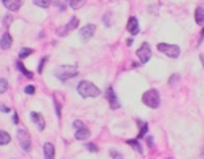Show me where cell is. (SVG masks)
<instances>
[{"instance_id":"obj_1","label":"cell","mask_w":204,"mask_h":159,"mask_svg":"<svg viewBox=\"0 0 204 159\" xmlns=\"http://www.w3.org/2000/svg\"><path fill=\"white\" fill-rule=\"evenodd\" d=\"M78 73V67L77 65H59V67L54 70L56 78H59L61 81H67L69 78L77 77Z\"/></svg>"},{"instance_id":"obj_2","label":"cell","mask_w":204,"mask_h":159,"mask_svg":"<svg viewBox=\"0 0 204 159\" xmlns=\"http://www.w3.org/2000/svg\"><path fill=\"white\" fill-rule=\"evenodd\" d=\"M77 91L81 97H96L100 94V91L97 89L96 85H92L91 81H80L78 86H77Z\"/></svg>"},{"instance_id":"obj_3","label":"cell","mask_w":204,"mask_h":159,"mask_svg":"<svg viewBox=\"0 0 204 159\" xmlns=\"http://www.w3.org/2000/svg\"><path fill=\"white\" fill-rule=\"evenodd\" d=\"M142 102L147 105V107H150V108H158L160 107V92L156 91V89H148L147 92H144V96H142Z\"/></svg>"},{"instance_id":"obj_4","label":"cell","mask_w":204,"mask_h":159,"mask_svg":"<svg viewBox=\"0 0 204 159\" xmlns=\"http://www.w3.org/2000/svg\"><path fill=\"white\" fill-rule=\"evenodd\" d=\"M158 50L161 53H164L166 56H169V58H179L180 56V48L177 45H168V43H158Z\"/></svg>"},{"instance_id":"obj_5","label":"cell","mask_w":204,"mask_h":159,"mask_svg":"<svg viewBox=\"0 0 204 159\" xmlns=\"http://www.w3.org/2000/svg\"><path fill=\"white\" fill-rule=\"evenodd\" d=\"M16 135H18V142H19L21 148L26 149V151H29V148H31V135H29V132H27L24 127H19L18 132H16Z\"/></svg>"},{"instance_id":"obj_6","label":"cell","mask_w":204,"mask_h":159,"mask_svg":"<svg viewBox=\"0 0 204 159\" xmlns=\"http://www.w3.org/2000/svg\"><path fill=\"white\" fill-rule=\"evenodd\" d=\"M137 58L141 59L142 64H147L148 61H150V58H152L150 45H148V43H142V45H141V48L137 50Z\"/></svg>"},{"instance_id":"obj_7","label":"cell","mask_w":204,"mask_h":159,"mask_svg":"<svg viewBox=\"0 0 204 159\" xmlns=\"http://www.w3.org/2000/svg\"><path fill=\"white\" fill-rule=\"evenodd\" d=\"M94 32H96V26L94 24H86V26H83V29L80 30V37L86 42L94 35Z\"/></svg>"},{"instance_id":"obj_8","label":"cell","mask_w":204,"mask_h":159,"mask_svg":"<svg viewBox=\"0 0 204 159\" xmlns=\"http://www.w3.org/2000/svg\"><path fill=\"white\" fill-rule=\"evenodd\" d=\"M105 96H107V100H108L110 107H112L113 110L120 108V102H118V99H116V96H115V91H113L112 88H108V89L105 91Z\"/></svg>"},{"instance_id":"obj_9","label":"cell","mask_w":204,"mask_h":159,"mask_svg":"<svg viewBox=\"0 0 204 159\" xmlns=\"http://www.w3.org/2000/svg\"><path fill=\"white\" fill-rule=\"evenodd\" d=\"M31 119L35 123V126H37V129H39V130H43V129H45V118H43L40 113L32 111V113H31Z\"/></svg>"},{"instance_id":"obj_10","label":"cell","mask_w":204,"mask_h":159,"mask_svg":"<svg viewBox=\"0 0 204 159\" xmlns=\"http://www.w3.org/2000/svg\"><path fill=\"white\" fill-rule=\"evenodd\" d=\"M126 29H128V32H131L133 35H137L139 34V21H137V18H134V16L129 18Z\"/></svg>"},{"instance_id":"obj_11","label":"cell","mask_w":204,"mask_h":159,"mask_svg":"<svg viewBox=\"0 0 204 159\" xmlns=\"http://www.w3.org/2000/svg\"><path fill=\"white\" fill-rule=\"evenodd\" d=\"M3 6L10 11H16L22 6V2L21 0H3Z\"/></svg>"},{"instance_id":"obj_12","label":"cell","mask_w":204,"mask_h":159,"mask_svg":"<svg viewBox=\"0 0 204 159\" xmlns=\"http://www.w3.org/2000/svg\"><path fill=\"white\" fill-rule=\"evenodd\" d=\"M77 27H78V18H77V16H73L72 19L69 21V24L59 32V35H67L69 30H73V29H77Z\"/></svg>"},{"instance_id":"obj_13","label":"cell","mask_w":204,"mask_h":159,"mask_svg":"<svg viewBox=\"0 0 204 159\" xmlns=\"http://www.w3.org/2000/svg\"><path fill=\"white\" fill-rule=\"evenodd\" d=\"M11 45H13V38H11V35L5 32L2 35V40H0V48L2 50H8V48H11Z\"/></svg>"},{"instance_id":"obj_14","label":"cell","mask_w":204,"mask_h":159,"mask_svg":"<svg viewBox=\"0 0 204 159\" xmlns=\"http://www.w3.org/2000/svg\"><path fill=\"white\" fill-rule=\"evenodd\" d=\"M43 156H45V159H54V145L53 143L43 145Z\"/></svg>"},{"instance_id":"obj_15","label":"cell","mask_w":204,"mask_h":159,"mask_svg":"<svg viewBox=\"0 0 204 159\" xmlns=\"http://www.w3.org/2000/svg\"><path fill=\"white\" fill-rule=\"evenodd\" d=\"M89 135H91V132H89L86 127H83V129H80V130H77V132H75V138L77 140H88Z\"/></svg>"},{"instance_id":"obj_16","label":"cell","mask_w":204,"mask_h":159,"mask_svg":"<svg viewBox=\"0 0 204 159\" xmlns=\"http://www.w3.org/2000/svg\"><path fill=\"white\" fill-rule=\"evenodd\" d=\"M194 21L198 24H202L204 22V8L202 6H198L196 11H194Z\"/></svg>"},{"instance_id":"obj_17","label":"cell","mask_w":204,"mask_h":159,"mask_svg":"<svg viewBox=\"0 0 204 159\" xmlns=\"http://www.w3.org/2000/svg\"><path fill=\"white\" fill-rule=\"evenodd\" d=\"M10 140H11L10 134L5 132V130H0V145H8V143H10Z\"/></svg>"},{"instance_id":"obj_18","label":"cell","mask_w":204,"mask_h":159,"mask_svg":"<svg viewBox=\"0 0 204 159\" xmlns=\"http://www.w3.org/2000/svg\"><path fill=\"white\" fill-rule=\"evenodd\" d=\"M18 70H19L24 77H27V78H34V73L32 72H29L26 67H24V64H21V62H18Z\"/></svg>"},{"instance_id":"obj_19","label":"cell","mask_w":204,"mask_h":159,"mask_svg":"<svg viewBox=\"0 0 204 159\" xmlns=\"http://www.w3.org/2000/svg\"><path fill=\"white\" fill-rule=\"evenodd\" d=\"M34 53V50H31V48H24V50H21L19 51V59H26V58H29V56Z\"/></svg>"},{"instance_id":"obj_20","label":"cell","mask_w":204,"mask_h":159,"mask_svg":"<svg viewBox=\"0 0 204 159\" xmlns=\"http://www.w3.org/2000/svg\"><path fill=\"white\" fill-rule=\"evenodd\" d=\"M128 143L131 145L133 148H136V151H137V153H142V146L139 145V142H137L136 138H133V140H128Z\"/></svg>"},{"instance_id":"obj_21","label":"cell","mask_w":204,"mask_h":159,"mask_svg":"<svg viewBox=\"0 0 204 159\" xmlns=\"http://www.w3.org/2000/svg\"><path fill=\"white\" fill-rule=\"evenodd\" d=\"M34 3L40 8H48L51 5V2H48V0H34Z\"/></svg>"},{"instance_id":"obj_22","label":"cell","mask_w":204,"mask_h":159,"mask_svg":"<svg viewBox=\"0 0 204 159\" xmlns=\"http://www.w3.org/2000/svg\"><path fill=\"white\" fill-rule=\"evenodd\" d=\"M69 5H70L72 8H80V6H83V5H85V0H78V2H73V0H69Z\"/></svg>"},{"instance_id":"obj_23","label":"cell","mask_w":204,"mask_h":159,"mask_svg":"<svg viewBox=\"0 0 204 159\" xmlns=\"http://www.w3.org/2000/svg\"><path fill=\"white\" fill-rule=\"evenodd\" d=\"M6 89H8V83H6V80L0 78V94H3Z\"/></svg>"},{"instance_id":"obj_24","label":"cell","mask_w":204,"mask_h":159,"mask_svg":"<svg viewBox=\"0 0 204 159\" xmlns=\"http://www.w3.org/2000/svg\"><path fill=\"white\" fill-rule=\"evenodd\" d=\"M139 124L142 126V129H141V132H139V137H144L145 135V132L148 130V124L147 123H141V121H139Z\"/></svg>"},{"instance_id":"obj_25","label":"cell","mask_w":204,"mask_h":159,"mask_svg":"<svg viewBox=\"0 0 204 159\" xmlns=\"http://www.w3.org/2000/svg\"><path fill=\"white\" fill-rule=\"evenodd\" d=\"M73 127H75L77 130H80V129H83V127H85V124H83V121H80V119H75V121H73Z\"/></svg>"},{"instance_id":"obj_26","label":"cell","mask_w":204,"mask_h":159,"mask_svg":"<svg viewBox=\"0 0 204 159\" xmlns=\"http://www.w3.org/2000/svg\"><path fill=\"white\" fill-rule=\"evenodd\" d=\"M24 92H26V94H34V92H35V86H34V85L26 86V88H24Z\"/></svg>"},{"instance_id":"obj_27","label":"cell","mask_w":204,"mask_h":159,"mask_svg":"<svg viewBox=\"0 0 204 159\" xmlns=\"http://www.w3.org/2000/svg\"><path fill=\"white\" fill-rule=\"evenodd\" d=\"M179 78H180V77H179L177 73H175V75H172V77H171V80H169V85H175V83L179 81Z\"/></svg>"},{"instance_id":"obj_28","label":"cell","mask_w":204,"mask_h":159,"mask_svg":"<svg viewBox=\"0 0 204 159\" xmlns=\"http://www.w3.org/2000/svg\"><path fill=\"white\" fill-rule=\"evenodd\" d=\"M86 148L89 149L91 153H97V146H96V145H92V143H88V145H86Z\"/></svg>"},{"instance_id":"obj_29","label":"cell","mask_w":204,"mask_h":159,"mask_svg":"<svg viewBox=\"0 0 204 159\" xmlns=\"http://www.w3.org/2000/svg\"><path fill=\"white\" fill-rule=\"evenodd\" d=\"M13 22V16H5V19H3V24L5 26H10Z\"/></svg>"},{"instance_id":"obj_30","label":"cell","mask_w":204,"mask_h":159,"mask_svg":"<svg viewBox=\"0 0 204 159\" xmlns=\"http://www.w3.org/2000/svg\"><path fill=\"white\" fill-rule=\"evenodd\" d=\"M53 5H54V6H58V8H59L61 11H64V10H66V5H64L62 2H54Z\"/></svg>"},{"instance_id":"obj_31","label":"cell","mask_w":204,"mask_h":159,"mask_svg":"<svg viewBox=\"0 0 204 159\" xmlns=\"http://www.w3.org/2000/svg\"><path fill=\"white\" fill-rule=\"evenodd\" d=\"M54 108H56V115H58V118H61V105L58 104V100L54 102Z\"/></svg>"},{"instance_id":"obj_32","label":"cell","mask_w":204,"mask_h":159,"mask_svg":"<svg viewBox=\"0 0 204 159\" xmlns=\"http://www.w3.org/2000/svg\"><path fill=\"white\" fill-rule=\"evenodd\" d=\"M110 154H112V157H113V159H123V156H121V154H120L118 151H112V153H110Z\"/></svg>"},{"instance_id":"obj_33","label":"cell","mask_w":204,"mask_h":159,"mask_svg":"<svg viewBox=\"0 0 204 159\" xmlns=\"http://www.w3.org/2000/svg\"><path fill=\"white\" fill-rule=\"evenodd\" d=\"M104 22H105V26H110V24H112V21H110V14H108V13L104 16Z\"/></svg>"},{"instance_id":"obj_34","label":"cell","mask_w":204,"mask_h":159,"mask_svg":"<svg viewBox=\"0 0 204 159\" xmlns=\"http://www.w3.org/2000/svg\"><path fill=\"white\" fill-rule=\"evenodd\" d=\"M45 62H46V58H43V59L40 61V65H39V72H40V73L43 72V65H45Z\"/></svg>"},{"instance_id":"obj_35","label":"cell","mask_w":204,"mask_h":159,"mask_svg":"<svg viewBox=\"0 0 204 159\" xmlns=\"http://www.w3.org/2000/svg\"><path fill=\"white\" fill-rule=\"evenodd\" d=\"M0 111H3V113H8V111H10V107H6V105H0Z\"/></svg>"},{"instance_id":"obj_36","label":"cell","mask_w":204,"mask_h":159,"mask_svg":"<svg viewBox=\"0 0 204 159\" xmlns=\"http://www.w3.org/2000/svg\"><path fill=\"white\" fill-rule=\"evenodd\" d=\"M145 140H147V143H148V146H150V148H152V146H153V138H152V137H147Z\"/></svg>"},{"instance_id":"obj_37","label":"cell","mask_w":204,"mask_h":159,"mask_svg":"<svg viewBox=\"0 0 204 159\" xmlns=\"http://www.w3.org/2000/svg\"><path fill=\"white\" fill-rule=\"evenodd\" d=\"M13 123H18V115H13Z\"/></svg>"},{"instance_id":"obj_38","label":"cell","mask_w":204,"mask_h":159,"mask_svg":"<svg viewBox=\"0 0 204 159\" xmlns=\"http://www.w3.org/2000/svg\"><path fill=\"white\" fill-rule=\"evenodd\" d=\"M201 62H202V65H204V54H201Z\"/></svg>"},{"instance_id":"obj_39","label":"cell","mask_w":204,"mask_h":159,"mask_svg":"<svg viewBox=\"0 0 204 159\" xmlns=\"http://www.w3.org/2000/svg\"><path fill=\"white\" fill-rule=\"evenodd\" d=\"M201 37H202V38H204V29H202V32H201Z\"/></svg>"}]
</instances>
